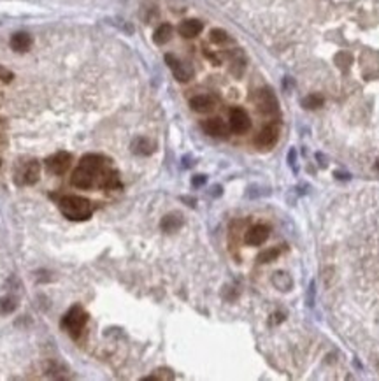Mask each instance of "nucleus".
<instances>
[{
    "label": "nucleus",
    "instance_id": "23",
    "mask_svg": "<svg viewBox=\"0 0 379 381\" xmlns=\"http://www.w3.org/2000/svg\"><path fill=\"white\" fill-rule=\"evenodd\" d=\"M279 253H281V250H279V248H270V250L261 251V253L258 255V262H260V263L272 262V260H276V259H278V257H279Z\"/></svg>",
    "mask_w": 379,
    "mask_h": 381
},
{
    "label": "nucleus",
    "instance_id": "12",
    "mask_svg": "<svg viewBox=\"0 0 379 381\" xmlns=\"http://www.w3.org/2000/svg\"><path fill=\"white\" fill-rule=\"evenodd\" d=\"M11 48L14 49L16 53H25L32 48V37L30 34L26 32H16V34L11 37Z\"/></svg>",
    "mask_w": 379,
    "mask_h": 381
},
{
    "label": "nucleus",
    "instance_id": "13",
    "mask_svg": "<svg viewBox=\"0 0 379 381\" xmlns=\"http://www.w3.org/2000/svg\"><path fill=\"white\" fill-rule=\"evenodd\" d=\"M39 176H40V165H39V162L32 160V162L26 163L25 169H23V172H21V181H20V183H23V184H35L37 181H39Z\"/></svg>",
    "mask_w": 379,
    "mask_h": 381
},
{
    "label": "nucleus",
    "instance_id": "2",
    "mask_svg": "<svg viewBox=\"0 0 379 381\" xmlns=\"http://www.w3.org/2000/svg\"><path fill=\"white\" fill-rule=\"evenodd\" d=\"M88 321V315L81 306H72L61 318V327L70 334L72 339H79L81 330Z\"/></svg>",
    "mask_w": 379,
    "mask_h": 381
},
{
    "label": "nucleus",
    "instance_id": "24",
    "mask_svg": "<svg viewBox=\"0 0 379 381\" xmlns=\"http://www.w3.org/2000/svg\"><path fill=\"white\" fill-rule=\"evenodd\" d=\"M16 301L13 297H4L0 299V313H4V315H9V313H13L16 309Z\"/></svg>",
    "mask_w": 379,
    "mask_h": 381
},
{
    "label": "nucleus",
    "instance_id": "21",
    "mask_svg": "<svg viewBox=\"0 0 379 381\" xmlns=\"http://www.w3.org/2000/svg\"><path fill=\"white\" fill-rule=\"evenodd\" d=\"M302 105H304L305 109H318L323 105V97L318 95V93H313V95H307L302 100Z\"/></svg>",
    "mask_w": 379,
    "mask_h": 381
},
{
    "label": "nucleus",
    "instance_id": "29",
    "mask_svg": "<svg viewBox=\"0 0 379 381\" xmlns=\"http://www.w3.org/2000/svg\"><path fill=\"white\" fill-rule=\"evenodd\" d=\"M0 165H2V162H0Z\"/></svg>",
    "mask_w": 379,
    "mask_h": 381
},
{
    "label": "nucleus",
    "instance_id": "25",
    "mask_svg": "<svg viewBox=\"0 0 379 381\" xmlns=\"http://www.w3.org/2000/svg\"><path fill=\"white\" fill-rule=\"evenodd\" d=\"M336 61H337V65H339L340 69H348L349 63L353 61V58H351V55H349V53H339V55H337V58H336Z\"/></svg>",
    "mask_w": 379,
    "mask_h": 381
},
{
    "label": "nucleus",
    "instance_id": "6",
    "mask_svg": "<svg viewBox=\"0 0 379 381\" xmlns=\"http://www.w3.org/2000/svg\"><path fill=\"white\" fill-rule=\"evenodd\" d=\"M230 128L236 134H244L251 128V120H249L248 113L240 107H234L230 111Z\"/></svg>",
    "mask_w": 379,
    "mask_h": 381
},
{
    "label": "nucleus",
    "instance_id": "17",
    "mask_svg": "<svg viewBox=\"0 0 379 381\" xmlns=\"http://www.w3.org/2000/svg\"><path fill=\"white\" fill-rule=\"evenodd\" d=\"M170 37H172V26L169 25V23H163V25H160L155 30V34H153V40L158 44V46H161V44H167L170 40Z\"/></svg>",
    "mask_w": 379,
    "mask_h": 381
},
{
    "label": "nucleus",
    "instance_id": "28",
    "mask_svg": "<svg viewBox=\"0 0 379 381\" xmlns=\"http://www.w3.org/2000/svg\"><path fill=\"white\" fill-rule=\"evenodd\" d=\"M376 169H378V171H379V160H378V162H376Z\"/></svg>",
    "mask_w": 379,
    "mask_h": 381
},
{
    "label": "nucleus",
    "instance_id": "10",
    "mask_svg": "<svg viewBox=\"0 0 379 381\" xmlns=\"http://www.w3.org/2000/svg\"><path fill=\"white\" fill-rule=\"evenodd\" d=\"M202 128H204L205 134L211 137H227V134H228L227 125H225L223 120H219V118H209V120H205V121H202Z\"/></svg>",
    "mask_w": 379,
    "mask_h": 381
},
{
    "label": "nucleus",
    "instance_id": "5",
    "mask_svg": "<svg viewBox=\"0 0 379 381\" xmlns=\"http://www.w3.org/2000/svg\"><path fill=\"white\" fill-rule=\"evenodd\" d=\"M95 176L97 172L92 171V169H88V167H78L74 171V174L70 176V183L74 184L76 188H81V190H88L92 188L93 184H95Z\"/></svg>",
    "mask_w": 379,
    "mask_h": 381
},
{
    "label": "nucleus",
    "instance_id": "18",
    "mask_svg": "<svg viewBox=\"0 0 379 381\" xmlns=\"http://www.w3.org/2000/svg\"><path fill=\"white\" fill-rule=\"evenodd\" d=\"M100 186L105 190H113L120 186V178L114 171H102L100 172Z\"/></svg>",
    "mask_w": 379,
    "mask_h": 381
},
{
    "label": "nucleus",
    "instance_id": "1",
    "mask_svg": "<svg viewBox=\"0 0 379 381\" xmlns=\"http://www.w3.org/2000/svg\"><path fill=\"white\" fill-rule=\"evenodd\" d=\"M60 211L65 218L72 220V221H84L92 216L93 206L92 202L84 197H78V195H69L60 201Z\"/></svg>",
    "mask_w": 379,
    "mask_h": 381
},
{
    "label": "nucleus",
    "instance_id": "19",
    "mask_svg": "<svg viewBox=\"0 0 379 381\" xmlns=\"http://www.w3.org/2000/svg\"><path fill=\"white\" fill-rule=\"evenodd\" d=\"M160 225H161V230H163V232H176V230L183 225V220H181L179 215H167V216H163Z\"/></svg>",
    "mask_w": 379,
    "mask_h": 381
},
{
    "label": "nucleus",
    "instance_id": "22",
    "mask_svg": "<svg viewBox=\"0 0 379 381\" xmlns=\"http://www.w3.org/2000/svg\"><path fill=\"white\" fill-rule=\"evenodd\" d=\"M209 39H211V42H214V44H225V42H228L230 40V37H228V34L225 30H221V28H214V30H211V35H209Z\"/></svg>",
    "mask_w": 379,
    "mask_h": 381
},
{
    "label": "nucleus",
    "instance_id": "7",
    "mask_svg": "<svg viewBox=\"0 0 379 381\" xmlns=\"http://www.w3.org/2000/svg\"><path fill=\"white\" fill-rule=\"evenodd\" d=\"M70 153H65V151H60V153L53 155L46 160V167H48V171L53 172V174H63L67 172V169L70 167Z\"/></svg>",
    "mask_w": 379,
    "mask_h": 381
},
{
    "label": "nucleus",
    "instance_id": "9",
    "mask_svg": "<svg viewBox=\"0 0 379 381\" xmlns=\"http://www.w3.org/2000/svg\"><path fill=\"white\" fill-rule=\"evenodd\" d=\"M269 232L270 228L267 225H255L246 232L244 241L248 242L249 246H260L269 239Z\"/></svg>",
    "mask_w": 379,
    "mask_h": 381
},
{
    "label": "nucleus",
    "instance_id": "11",
    "mask_svg": "<svg viewBox=\"0 0 379 381\" xmlns=\"http://www.w3.org/2000/svg\"><path fill=\"white\" fill-rule=\"evenodd\" d=\"M214 105H216V102H214V99L209 95H197L190 100V107H192L195 113H202V114L211 113V111L214 109Z\"/></svg>",
    "mask_w": 379,
    "mask_h": 381
},
{
    "label": "nucleus",
    "instance_id": "14",
    "mask_svg": "<svg viewBox=\"0 0 379 381\" xmlns=\"http://www.w3.org/2000/svg\"><path fill=\"white\" fill-rule=\"evenodd\" d=\"M202 28H204V25L199 20H184L179 25V34L183 35V37H186V39H193V37H197V35L200 34Z\"/></svg>",
    "mask_w": 379,
    "mask_h": 381
},
{
    "label": "nucleus",
    "instance_id": "4",
    "mask_svg": "<svg viewBox=\"0 0 379 381\" xmlns=\"http://www.w3.org/2000/svg\"><path fill=\"white\" fill-rule=\"evenodd\" d=\"M165 61H167V65L170 67V70H172V74H174V78L178 79L179 83H186V81H190L193 76V70L190 65H186V63H183L181 60H178V58L174 57V55H165Z\"/></svg>",
    "mask_w": 379,
    "mask_h": 381
},
{
    "label": "nucleus",
    "instance_id": "8",
    "mask_svg": "<svg viewBox=\"0 0 379 381\" xmlns=\"http://www.w3.org/2000/svg\"><path fill=\"white\" fill-rule=\"evenodd\" d=\"M278 139H279V128L276 125H267V127H263L258 132L255 142H257L258 148H272L278 142Z\"/></svg>",
    "mask_w": 379,
    "mask_h": 381
},
{
    "label": "nucleus",
    "instance_id": "26",
    "mask_svg": "<svg viewBox=\"0 0 379 381\" xmlns=\"http://www.w3.org/2000/svg\"><path fill=\"white\" fill-rule=\"evenodd\" d=\"M13 78H14V74L11 70H7L5 67L0 65V81H2V83H11Z\"/></svg>",
    "mask_w": 379,
    "mask_h": 381
},
{
    "label": "nucleus",
    "instance_id": "27",
    "mask_svg": "<svg viewBox=\"0 0 379 381\" xmlns=\"http://www.w3.org/2000/svg\"><path fill=\"white\" fill-rule=\"evenodd\" d=\"M205 183V176H195V178H193V180H192V184H193V186H202V184H204Z\"/></svg>",
    "mask_w": 379,
    "mask_h": 381
},
{
    "label": "nucleus",
    "instance_id": "15",
    "mask_svg": "<svg viewBox=\"0 0 379 381\" xmlns=\"http://www.w3.org/2000/svg\"><path fill=\"white\" fill-rule=\"evenodd\" d=\"M132 151L135 155H140V157H148L155 151V142L146 139V137H137L132 142Z\"/></svg>",
    "mask_w": 379,
    "mask_h": 381
},
{
    "label": "nucleus",
    "instance_id": "3",
    "mask_svg": "<svg viewBox=\"0 0 379 381\" xmlns=\"http://www.w3.org/2000/svg\"><path fill=\"white\" fill-rule=\"evenodd\" d=\"M257 107L261 114L265 116H272V114H278L279 105L278 100H276L274 93L270 92L269 88H263L257 93Z\"/></svg>",
    "mask_w": 379,
    "mask_h": 381
},
{
    "label": "nucleus",
    "instance_id": "16",
    "mask_svg": "<svg viewBox=\"0 0 379 381\" xmlns=\"http://www.w3.org/2000/svg\"><path fill=\"white\" fill-rule=\"evenodd\" d=\"M105 162H107V160H105L102 155H95V153H88L81 158V165L88 167V169H92V171H95V172H100Z\"/></svg>",
    "mask_w": 379,
    "mask_h": 381
},
{
    "label": "nucleus",
    "instance_id": "20",
    "mask_svg": "<svg viewBox=\"0 0 379 381\" xmlns=\"http://www.w3.org/2000/svg\"><path fill=\"white\" fill-rule=\"evenodd\" d=\"M272 283L278 286L279 290H290L292 288V278L284 274V272H276L272 278Z\"/></svg>",
    "mask_w": 379,
    "mask_h": 381
}]
</instances>
